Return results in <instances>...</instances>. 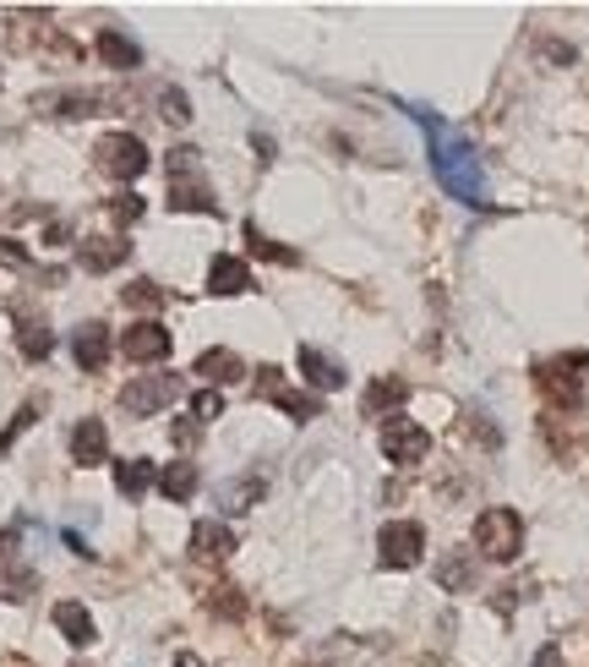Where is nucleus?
<instances>
[{"instance_id": "c85d7f7f", "label": "nucleus", "mask_w": 589, "mask_h": 667, "mask_svg": "<svg viewBox=\"0 0 589 667\" xmlns=\"http://www.w3.org/2000/svg\"><path fill=\"white\" fill-rule=\"evenodd\" d=\"M159 110H164L170 126H186V121H192V99H186L181 88H164V94H159Z\"/></svg>"}, {"instance_id": "f3484780", "label": "nucleus", "mask_w": 589, "mask_h": 667, "mask_svg": "<svg viewBox=\"0 0 589 667\" xmlns=\"http://www.w3.org/2000/svg\"><path fill=\"white\" fill-rule=\"evenodd\" d=\"M192 373H197L208 389H224V384H241V378H246V362H241L235 351H203Z\"/></svg>"}, {"instance_id": "bb28decb", "label": "nucleus", "mask_w": 589, "mask_h": 667, "mask_svg": "<svg viewBox=\"0 0 589 667\" xmlns=\"http://www.w3.org/2000/svg\"><path fill=\"white\" fill-rule=\"evenodd\" d=\"M475 580V569H469V558L464 553H447L442 563H437V585H447V591H464Z\"/></svg>"}, {"instance_id": "e433bc0d", "label": "nucleus", "mask_w": 589, "mask_h": 667, "mask_svg": "<svg viewBox=\"0 0 589 667\" xmlns=\"http://www.w3.org/2000/svg\"><path fill=\"white\" fill-rule=\"evenodd\" d=\"M170 438H175V444H181V449H186V444H197V427H192V422H181V427H175V433H170Z\"/></svg>"}, {"instance_id": "ea45409f", "label": "nucleus", "mask_w": 589, "mask_h": 667, "mask_svg": "<svg viewBox=\"0 0 589 667\" xmlns=\"http://www.w3.org/2000/svg\"><path fill=\"white\" fill-rule=\"evenodd\" d=\"M567 367H589V356H567Z\"/></svg>"}, {"instance_id": "2eb2a0df", "label": "nucleus", "mask_w": 589, "mask_h": 667, "mask_svg": "<svg viewBox=\"0 0 589 667\" xmlns=\"http://www.w3.org/2000/svg\"><path fill=\"white\" fill-rule=\"evenodd\" d=\"M132 257V246L121 241V235H88L83 246H77V263L88 268V274H110V268H121Z\"/></svg>"}, {"instance_id": "412c9836", "label": "nucleus", "mask_w": 589, "mask_h": 667, "mask_svg": "<svg viewBox=\"0 0 589 667\" xmlns=\"http://www.w3.org/2000/svg\"><path fill=\"white\" fill-rule=\"evenodd\" d=\"M154 482H159V465H154V460H121V465H115V487H121V498H132V504H137Z\"/></svg>"}, {"instance_id": "6e6552de", "label": "nucleus", "mask_w": 589, "mask_h": 667, "mask_svg": "<svg viewBox=\"0 0 589 667\" xmlns=\"http://www.w3.org/2000/svg\"><path fill=\"white\" fill-rule=\"evenodd\" d=\"M170 345H175V340H170V328H164L159 317H143V323H132V328L121 333V356H126V362H143V367H148V362H164Z\"/></svg>"}, {"instance_id": "58836bf2", "label": "nucleus", "mask_w": 589, "mask_h": 667, "mask_svg": "<svg viewBox=\"0 0 589 667\" xmlns=\"http://www.w3.org/2000/svg\"><path fill=\"white\" fill-rule=\"evenodd\" d=\"M175 667H203V662H197L192 651H181V656H175Z\"/></svg>"}, {"instance_id": "393cba45", "label": "nucleus", "mask_w": 589, "mask_h": 667, "mask_svg": "<svg viewBox=\"0 0 589 667\" xmlns=\"http://www.w3.org/2000/svg\"><path fill=\"white\" fill-rule=\"evenodd\" d=\"M262 493H268V482H262V476H251V482H230V487L219 493V504H224L230 514H246V509H251Z\"/></svg>"}, {"instance_id": "9d476101", "label": "nucleus", "mask_w": 589, "mask_h": 667, "mask_svg": "<svg viewBox=\"0 0 589 667\" xmlns=\"http://www.w3.org/2000/svg\"><path fill=\"white\" fill-rule=\"evenodd\" d=\"M99 94H72V88H61V94H39L34 99V116H56V121H83V116H99Z\"/></svg>"}, {"instance_id": "473e14b6", "label": "nucleus", "mask_w": 589, "mask_h": 667, "mask_svg": "<svg viewBox=\"0 0 589 667\" xmlns=\"http://www.w3.org/2000/svg\"><path fill=\"white\" fill-rule=\"evenodd\" d=\"M39 580L28 574V569H12L7 580H0V591H7V602H28V591H34Z\"/></svg>"}, {"instance_id": "6ab92c4d", "label": "nucleus", "mask_w": 589, "mask_h": 667, "mask_svg": "<svg viewBox=\"0 0 589 667\" xmlns=\"http://www.w3.org/2000/svg\"><path fill=\"white\" fill-rule=\"evenodd\" d=\"M56 629H61L77 651H88V645L99 640V629H94V618H88L83 602H56Z\"/></svg>"}, {"instance_id": "39448f33", "label": "nucleus", "mask_w": 589, "mask_h": 667, "mask_svg": "<svg viewBox=\"0 0 589 667\" xmlns=\"http://www.w3.org/2000/svg\"><path fill=\"white\" fill-rule=\"evenodd\" d=\"M420 553H426L420 520H388V525L377 531V563H382V569H415Z\"/></svg>"}, {"instance_id": "7c9ffc66", "label": "nucleus", "mask_w": 589, "mask_h": 667, "mask_svg": "<svg viewBox=\"0 0 589 667\" xmlns=\"http://www.w3.org/2000/svg\"><path fill=\"white\" fill-rule=\"evenodd\" d=\"M464 427H469V433H475V438H480L486 449H496V444H502V433L491 427V416H486V411H464V422H458V433H464Z\"/></svg>"}, {"instance_id": "20e7f679", "label": "nucleus", "mask_w": 589, "mask_h": 667, "mask_svg": "<svg viewBox=\"0 0 589 667\" xmlns=\"http://www.w3.org/2000/svg\"><path fill=\"white\" fill-rule=\"evenodd\" d=\"M94 159H99L105 175H115V181H137V175L148 170V143L132 137V132H110V137L94 143Z\"/></svg>"}, {"instance_id": "4be33fe9", "label": "nucleus", "mask_w": 589, "mask_h": 667, "mask_svg": "<svg viewBox=\"0 0 589 667\" xmlns=\"http://www.w3.org/2000/svg\"><path fill=\"white\" fill-rule=\"evenodd\" d=\"M535 373H540V389H545L556 405H578V400H584V389H578V378H573L567 362H556V367H535Z\"/></svg>"}, {"instance_id": "423d86ee", "label": "nucleus", "mask_w": 589, "mask_h": 667, "mask_svg": "<svg viewBox=\"0 0 589 667\" xmlns=\"http://www.w3.org/2000/svg\"><path fill=\"white\" fill-rule=\"evenodd\" d=\"M181 395H186V384H181L175 373H148V378H132V384L121 389V411H132V416H154V411L175 405Z\"/></svg>"}, {"instance_id": "f8f14e48", "label": "nucleus", "mask_w": 589, "mask_h": 667, "mask_svg": "<svg viewBox=\"0 0 589 667\" xmlns=\"http://www.w3.org/2000/svg\"><path fill=\"white\" fill-rule=\"evenodd\" d=\"M246 290H257V279H251V268H246L241 257H230V252H219V257L208 263V295H246Z\"/></svg>"}, {"instance_id": "a211bd4d", "label": "nucleus", "mask_w": 589, "mask_h": 667, "mask_svg": "<svg viewBox=\"0 0 589 667\" xmlns=\"http://www.w3.org/2000/svg\"><path fill=\"white\" fill-rule=\"evenodd\" d=\"M72 460L77 465H105L110 460V433H105V422H77L72 427Z\"/></svg>"}, {"instance_id": "a878e982", "label": "nucleus", "mask_w": 589, "mask_h": 667, "mask_svg": "<svg viewBox=\"0 0 589 667\" xmlns=\"http://www.w3.org/2000/svg\"><path fill=\"white\" fill-rule=\"evenodd\" d=\"M246 246H251V257H268V263H300V252H295V246H284V241H268L257 225H246Z\"/></svg>"}, {"instance_id": "4c0bfd02", "label": "nucleus", "mask_w": 589, "mask_h": 667, "mask_svg": "<svg viewBox=\"0 0 589 667\" xmlns=\"http://www.w3.org/2000/svg\"><path fill=\"white\" fill-rule=\"evenodd\" d=\"M535 667H556V645H545V651L535 656Z\"/></svg>"}, {"instance_id": "aec40b11", "label": "nucleus", "mask_w": 589, "mask_h": 667, "mask_svg": "<svg viewBox=\"0 0 589 667\" xmlns=\"http://www.w3.org/2000/svg\"><path fill=\"white\" fill-rule=\"evenodd\" d=\"M17 351L28 356V362H45L50 351H56V333H50V323L45 317H17Z\"/></svg>"}, {"instance_id": "72a5a7b5", "label": "nucleus", "mask_w": 589, "mask_h": 667, "mask_svg": "<svg viewBox=\"0 0 589 667\" xmlns=\"http://www.w3.org/2000/svg\"><path fill=\"white\" fill-rule=\"evenodd\" d=\"M213 613H224V618H241V613H246V602H241V591H230V585H219V591H213Z\"/></svg>"}, {"instance_id": "c9c22d12", "label": "nucleus", "mask_w": 589, "mask_h": 667, "mask_svg": "<svg viewBox=\"0 0 589 667\" xmlns=\"http://www.w3.org/2000/svg\"><path fill=\"white\" fill-rule=\"evenodd\" d=\"M66 547H72V553H77V558H99V553H94V547H88V542H83V536H77V531H66Z\"/></svg>"}, {"instance_id": "7ed1b4c3", "label": "nucleus", "mask_w": 589, "mask_h": 667, "mask_svg": "<svg viewBox=\"0 0 589 667\" xmlns=\"http://www.w3.org/2000/svg\"><path fill=\"white\" fill-rule=\"evenodd\" d=\"M475 553L491 558V563H513L524 553V520H518V509H486L475 520Z\"/></svg>"}, {"instance_id": "f704fd0d", "label": "nucleus", "mask_w": 589, "mask_h": 667, "mask_svg": "<svg viewBox=\"0 0 589 667\" xmlns=\"http://www.w3.org/2000/svg\"><path fill=\"white\" fill-rule=\"evenodd\" d=\"M0 263H7V268H28V246H17V241L0 235Z\"/></svg>"}, {"instance_id": "f03ea898", "label": "nucleus", "mask_w": 589, "mask_h": 667, "mask_svg": "<svg viewBox=\"0 0 589 667\" xmlns=\"http://www.w3.org/2000/svg\"><path fill=\"white\" fill-rule=\"evenodd\" d=\"M164 170H170V208H181V214H219L213 186L203 181V154L197 148H186V143L170 148Z\"/></svg>"}, {"instance_id": "1a4fd4ad", "label": "nucleus", "mask_w": 589, "mask_h": 667, "mask_svg": "<svg viewBox=\"0 0 589 667\" xmlns=\"http://www.w3.org/2000/svg\"><path fill=\"white\" fill-rule=\"evenodd\" d=\"M257 395L273 400V405H279L284 416H295V422H317V416H322V400H317V395H295V389H284V384H279V367H262V373H257Z\"/></svg>"}, {"instance_id": "c756f323", "label": "nucleus", "mask_w": 589, "mask_h": 667, "mask_svg": "<svg viewBox=\"0 0 589 667\" xmlns=\"http://www.w3.org/2000/svg\"><path fill=\"white\" fill-rule=\"evenodd\" d=\"M224 416V395L219 389H197L192 395V422H219Z\"/></svg>"}, {"instance_id": "0eeeda50", "label": "nucleus", "mask_w": 589, "mask_h": 667, "mask_svg": "<svg viewBox=\"0 0 589 667\" xmlns=\"http://www.w3.org/2000/svg\"><path fill=\"white\" fill-rule=\"evenodd\" d=\"M377 444H382V454H388L393 465H404V471L431 454V433H426L420 422H409V416H388L382 433H377Z\"/></svg>"}, {"instance_id": "9b49d317", "label": "nucleus", "mask_w": 589, "mask_h": 667, "mask_svg": "<svg viewBox=\"0 0 589 667\" xmlns=\"http://www.w3.org/2000/svg\"><path fill=\"white\" fill-rule=\"evenodd\" d=\"M94 50H99V61H105L110 72H137V66H143V45H137L132 34H121V28H99Z\"/></svg>"}, {"instance_id": "4468645a", "label": "nucleus", "mask_w": 589, "mask_h": 667, "mask_svg": "<svg viewBox=\"0 0 589 667\" xmlns=\"http://www.w3.org/2000/svg\"><path fill=\"white\" fill-rule=\"evenodd\" d=\"M72 356H77L83 373H105V362H110V328L105 323H83L72 333Z\"/></svg>"}, {"instance_id": "cd10ccee", "label": "nucleus", "mask_w": 589, "mask_h": 667, "mask_svg": "<svg viewBox=\"0 0 589 667\" xmlns=\"http://www.w3.org/2000/svg\"><path fill=\"white\" fill-rule=\"evenodd\" d=\"M121 301L137 306V312H154V306H164V290H159L154 279H132V284L121 290Z\"/></svg>"}, {"instance_id": "f257e3e1", "label": "nucleus", "mask_w": 589, "mask_h": 667, "mask_svg": "<svg viewBox=\"0 0 589 667\" xmlns=\"http://www.w3.org/2000/svg\"><path fill=\"white\" fill-rule=\"evenodd\" d=\"M398 105H404L409 121L426 132V154H431V175H437V186H442L453 203H464V208H491L486 170H480V154L469 148V137L453 132L431 105H415V99H398Z\"/></svg>"}, {"instance_id": "b1692460", "label": "nucleus", "mask_w": 589, "mask_h": 667, "mask_svg": "<svg viewBox=\"0 0 589 667\" xmlns=\"http://www.w3.org/2000/svg\"><path fill=\"white\" fill-rule=\"evenodd\" d=\"M159 493H164L170 504H186V498L197 493V465H186V460L159 465Z\"/></svg>"}, {"instance_id": "ddd939ff", "label": "nucleus", "mask_w": 589, "mask_h": 667, "mask_svg": "<svg viewBox=\"0 0 589 667\" xmlns=\"http://www.w3.org/2000/svg\"><path fill=\"white\" fill-rule=\"evenodd\" d=\"M295 367H300V378H306L317 395H339V389H344V367H339L333 356H322L317 345H300Z\"/></svg>"}, {"instance_id": "2f4dec72", "label": "nucleus", "mask_w": 589, "mask_h": 667, "mask_svg": "<svg viewBox=\"0 0 589 667\" xmlns=\"http://www.w3.org/2000/svg\"><path fill=\"white\" fill-rule=\"evenodd\" d=\"M110 214H115V225H137L143 219V197L137 192H121V197H110Z\"/></svg>"}, {"instance_id": "dca6fc26", "label": "nucleus", "mask_w": 589, "mask_h": 667, "mask_svg": "<svg viewBox=\"0 0 589 667\" xmlns=\"http://www.w3.org/2000/svg\"><path fill=\"white\" fill-rule=\"evenodd\" d=\"M235 547H241V542H235V531H230L224 520H197V525H192V553H197V558L224 563Z\"/></svg>"}, {"instance_id": "5701e85b", "label": "nucleus", "mask_w": 589, "mask_h": 667, "mask_svg": "<svg viewBox=\"0 0 589 667\" xmlns=\"http://www.w3.org/2000/svg\"><path fill=\"white\" fill-rule=\"evenodd\" d=\"M409 400V378H377L371 389H366V416H382V411H398Z\"/></svg>"}]
</instances>
